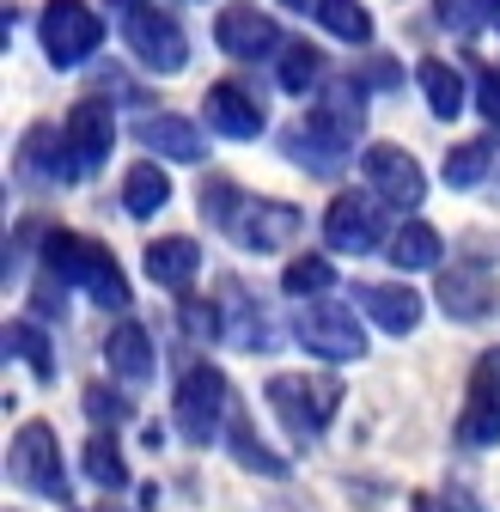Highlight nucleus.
I'll return each instance as SVG.
<instances>
[{
	"instance_id": "37998d69",
	"label": "nucleus",
	"mask_w": 500,
	"mask_h": 512,
	"mask_svg": "<svg viewBox=\"0 0 500 512\" xmlns=\"http://www.w3.org/2000/svg\"><path fill=\"white\" fill-rule=\"evenodd\" d=\"M488 19H494V25H500V0H488Z\"/></svg>"
},
{
	"instance_id": "f3484780",
	"label": "nucleus",
	"mask_w": 500,
	"mask_h": 512,
	"mask_svg": "<svg viewBox=\"0 0 500 512\" xmlns=\"http://www.w3.org/2000/svg\"><path fill=\"white\" fill-rule=\"evenodd\" d=\"M220 336L232 342V348H244V354H269L281 336H275V324H269V311L250 299L244 287H220Z\"/></svg>"
},
{
	"instance_id": "bb28decb",
	"label": "nucleus",
	"mask_w": 500,
	"mask_h": 512,
	"mask_svg": "<svg viewBox=\"0 0 500 512\" xmlns=\"http://www.w3.org/2000/svg\"><path fill=\"white\" fill-rule=\"evenodd\" d=\"M80 470L104 488V494H116V488H129V458H122V445H116V433H92L86 445H80Z\"/></svg>"
},
{
	"instance_id": "5701e85b",
	"label": "nucleus",
	"mask_w": 500,
	"mask_h": 512,
	"mask_svg": "<svg viewBox=\"0 0 500 512\" xmlns=\"http://www.w3.org/2000/svg\"><path fill=\"white\" fill-rule=\"evenodd\" d=\"M415 86H421L427 110L440 116V122H458V116H464V104H470V86H464V74L452 68V61H440V55H427L421 68H415Z\"/></svg>"
},
{
	"instance_id": "e433bc0d",
	"label": "nucleus",
	"mask_w": 500,
	"mask_h": 512,
	"mask_svg": "<svg viewBox=\"0 0 500 512\" xmlns=\"http://www.w3.org/2000/svg\"><path fill=\"white\" fill-rule=\"evenodd\" d=\"M470 384H482V391H494V397H500V348H488V354L470 366Z\"/></svg>"
},
{
	"instance_id": "2f4dec72",
	"label": "nucleus",
	"mask_w": 500,
	"mask_h": 512,
	"mask_svg": "<svg viewBox=\"0 0 500 512\" xmlns=\"http://www.w3.org/2000/svg\"><path fill=\"white\" fill-rule=\"evenodd\" d=\"M318 25L342 43H372V13L360 7V0H324L318 7Z\"/></svg>"
},
{
	"instance_id": "4468645a",
	"label": "nucleus",
	"mask_w": 500,
	"mask_h": 512,
	"mask_svg": "<svg viewBox=\"0 0 500 512\" xmlns=\"http://www.w3.org/2000/svg\"><path fill=\"white\" fill-rule=\"evenodd\" d=\"M202 122H208V135L257 141L263 128H269V110H263V98L250 92L244 80H220V86H208V98H202Z\"/></svg>"
},
{
	"instance_id": "a211bd4d",
	"label": "nucleus",
	"mask_w": 500,
	"mask_h": 512,
	"mask_svg": "<svg viewBox=\"0 0 500 512\" xmlns=\"http://www.w3.org/2000/svg\"><path fill=\"white\" fill-rule=\"evenodd\" d=\"M104 366H110V378L122 384V391H141V384L153 378L159 354H153V336L135 324V317H122V324L104 336Z\"/></svg>"
},
{
	"instance_id": "423d86ee",
	"label": "nucleus",
	"mask_w": 500,
	"mask_h": 512,
	"mask_svg": "<svg viewBox=\"0 0 500 512\" xmlns=\"http://www.w3.org/2000/svg\"><path fill=\"white\" fill-rule=\"evenodd\" d=\"M391 208L372 196V189H342V196L324 208V244L336 256H372V250H385L391 244Z\"/></svg>"
},
{
	"instance_id": "4be33fe9",
	"label": "nucleus",
	"mask_w": 500,
	"mask_h": 512,
	"mask_svg": "<svg viewBox=\"0 0 500 512\" xmlns=\"http://www.w3.org/2000/svg\"><path fill=\"white\" fill-rule=\"evenodd\" d=\"M452 433H458L464 452H494L500 445V397L482 391V384H464V409H458Z\"/></svg>"
},
{
	"instance_id": "7ed1b4c3",
	"label": "nucleus",
	"mask_w": 500,
	"mask_h": 512,
	"mask_svg": "<svg viewBox=\"0 0 500 512\" xmlns=\"http://www.w3.org/2000/svg\"><path fill=\"white\" fill-rule=\"evenodd\" d=\"M263 397H269L275 421L293 433V445H311L330 427V415L342 409V378H330V372H275Z\"/></svg>"
},
{
	"instance_id": "393cba45",
	"label": "nucleus",
	"mask_w": 500,
	"mask_h": 512,
	"mask_svg": "<svg viewBox=\"0 0 500 512\" xmlns=\"http://www.w3.org/2000/svg\"><path fill=\"white\" fill-rule=\"evenodd\" d=\"M165 202H171V177H165V165H159V159L129 165V177H122V208H129L135 220H153Z\"/></svg>"
},
{
	"instance_id": "a878e982",
	"label": "nucleus",
	"mask_w": 500,
	"mask_h": 512,
	"mask_svg": "<svg viewBox=\"0 0 500 512\" xmlns=\"http://www.w3.org/2000/svg\"><path fill=\"white\" fill-rule=\"evenodd\" d=\"M226 452H232L244 470H257V476H287V458H281L275 445H269L257 427H250L238 409H232V421H226Z\"/></svg>"
},
{
	"instance_id": "79ce46f5",
	"label": "nucleus",
	"mask_w": 500,
	"mask_h": 512,
	"mask_svg": "<svg viewBox=\"0 0 500 512\" xmlns=\"http://www.w3.org/2000/svg\"><path fill=\"white\" fill-rule=\"evenodd\" d=\"M74 512H122V506H110V500H98V506H74Z\"/></svg>"
},
{
	"instance_id": "9d476101",
	"label": "nucleus",
	"mask_w": 500,
	"mask_h": 512,
	"mask_svg": "<svg viewBox=\"0 0 500 512\" xmlns=\"http://www.w3.org/2000/svg\"><path fill=\"white\" fill-rule=\"evenodd\" d=\"M232 244L238 250H250V256H275V250H287L299 232H305V214L293 208V202H275V196H244V208L232 214Z\"/></svg>"
},
{
	"instance_id": "c756f323",
	"label": "nucleus",
	"mask_w": 500,
	"mask_h": 512,
	"mask_svg": "<svg viewBox=\"0 0 500 512\" xmlns=\"http://www.w3.org/2000/svg\"><path fill=\"white\" fill-rule=\"evenodd\" d=\"M488 165H494V135H476V141H458L440 171H446L452 189H476V183L488 177Z\"/></svg>"
},
{
	"instance_id": "1a4fd4ad",
	"label": "nucleus",
	"mask_w": 500,
	"mask_h": 512,
	"mask_svg": "<svg viewBox=\"0 0 500 512\" xmlns=\"http://www.w3.org/2000/svg\"><path fill=\"white\" fill-rule=\"evenodd\" d=\"M360 183H366L385 208H397V214H409V220H415V208L427 202V171H421V159L403 153V147H391V141H379V147L360 153Z\"/></svg>"
},
{
	"instance_id": "aec40b11",
	"label": "nucleus",
	"mask_w": 500,
	"mask_h": 512,
	"mask_svg": "<svg viewBox=\"0 0 500 512\" xmlns=\"http://www.w3.org/2000/svg\"><path fill=\"white\" fill-rule=\"evenodd\" d=\"M19 171H25L31 183H74V177H80V171H74V153H68V135H61V128H49V122L25 128V141H19Z\"/></svg>"
},
{
	"instance_id": "6e6552de",
	"label": "nucleus",
	"mask_w": 500,
	"mask_h": 512,
	"mask_svg": "<svg viewBox=\"0 0 500 512\" xmlns=\"http://www.w3.org/2000/svg\"><path fill=\"white\" fill-rule=\"evenodd\" d=\"M37 43H43V55H49V68L68 74V68H80V61L98 55L104 19L86 7V0H49L43 19H37Z\"/></svg>"
},
{
	"instance_id": "dca6fc26",
	"label": "nucleus",
	"mask_w": 500,
	"mask_h": 512,
	"mask_svg": "<svg viewBox=\"0 0 500 512\" xmlns=\"http://www.w3.org/2000/svg\"><path fill=\"white\" fill-rule=\"evenodd\" d=\"M61 135H68L74 171H80V177H92V171L110 159V147H116V116H110V104H104V98H80V104L68 110V122H61Z\"/></svg>"
},
{
	"instance_id": "20e7f679",
	"label": "nucleus",
	"mask_w": 500,
	"mask_h": 512,
	"mask_svg": "<svg viewBox=\"0 0 500 512\" xmlns=\"http://www.w3.org/2000/svg\"><path fill=\"white\" fill-rule=\"evenodd\" d=\"M226 421H232V384L220 366H190L177 378V397H171V427L190 439V445H214L226 439Z\"/></svg>"
},
{
	"instance_id": "f8f14e48",
	"label": "nucleus",
	"mask_w": 500,
	"mask_h": 512,
	"mask_svg": "<svg viewBox=\"0 0 500 512\" xmlns=\"http://www.w3.org/2000/svg\"><path fill=\"white\" fill-rule=\"evenodd\" d=\"M433 299H440V311L452 324H488L500 311V281L482 263H452V269H440V281H433Z\"/></svg>"
},
{
	"instance_id": "a19ab883",
	"label": "nucleus",
	"mask_w": 500,
	"mask_h": 512,
	"mask_svg": "<svg viewBox=\"0 0 500 512\" xmlns=\"http://www.w3.org/2000/svg\"><path fill=\"white\" fill-rule=\"evenodd\" d=\"M110 7H122V19H129V13H141V7H147V0H110Z\"/></svg>"
},
{
	"instance_id": "c85d7f7f",
	"label": "nucleus",
	"mask_w": 500,
	"mask_h": 512,
	"mask_svg": "<svg viewBox=\"0 0 500 512\" xmlns=\"http://www.w3.org/2000/svg\"><path fill=\"white\" fill-rule=\"evenodd\" d=\"M281 287H287L299 305H311V299H330V287H336L330 256H293V263L281 269Z\"/></svg>"
},
{
	"instance_id": "473e14b6",
	"label": "nucleus",
	"mask_w": 500,
	"mask_h": 512,
	"mask_svg": "<svg viewBox=\"0 0 500 512\" xmlns=\"http://www.w3.org/2000/svg\"><path fill=\"white\" fill-rule=\"evenodd\" d=\"M80 403H86V415H92V427H98V433H116L122 421H135L129 391H110V384H92V391H86Z\"/></svg>"
},
{
	"instance_id": "6ab92c4d",
	"label": "nucleus",
	"mask_w": 500,
	"mask_h": 512,
	"mask_svg": "<svg viewBox=\"0 0 500 512\" xmlns=\"http://www.w3.org/2000/svg\"><path fill=\"white\" fill-rule=\"evenodd\" d=\"M141 147L171 159V165H202L208 159V141H202V128L190 116H177V110H159V116H141Z\"/></svg>"
},
{
	"instance_id": "ea45409f",
	"label": "nucleus",
	"mask_w": 500,
	"mask_h": 512,
	"mask_svg": "<svg viewBox=\"0 0 500 512\" xmlns=\"http://www.w3.org/2000/svg\"><path fill=\"white\" fill-rule=\"evenodd\" d=\"M281 7H287V13H318L324 0H281Z\"/></svg>"
},
{
	"instance_id": "72a5a7b5",
	"label": "nucleus",
	"mask_w": 500,
	"mask_h": 512,
	"mask_svg": "<svg viewBox=\"0 0 500 512\" xmlns=\"http://www.w3.org/2000/svg\"><path fill=\"white\" fill-rule=\"evenodd\" d=\"M238 208H244V196H238L226 177H208V183H202V220H208V226H220V232H226Z\"/></svg>"
},
{
	"instance_id": "412c9836",
	"label": "nucleus",
	"mask_w": 500,
	"mask_h": 512,
	"mask_svg": "<svg viewBox=\"0 0 500 512\" xmlns=\"http://www.w3.org/2000/svg\"><path fill=\"white\" fill-rule=\"evenodd\" d=\"M141 263H147V281L153 287H165V293L183 299V293H190V281L202 275V244L196 238H153Z\"/></svg>"
},
{
	"instance_id": "58836bf2",
	"label": "nucleus",
	"mask_w": 500,
	"mask_h": 512,
	"mask_svg": "<svg viewBox=\"0 0 500 512\" xmlns=\"http://www.w3.org/2000/svg\"><path fill=\"white\" fill-rule=\"evenodd\" d=\"M403 74L391 68V61H372V68H366V86H397Z\"/></svg>"
},
{
	"instance_id": "cd10ccee",
	"label": "nucleus",
	"mask_w": 500,
	"mask_h": 512,
	"mask_svg": "<svg viewBox=\"0 0 500 512\" xmlns=\"http://www.w3.org/2000/svg\"><path fill=\"white\" fill-rule=\"evenodd\" d=\"M324 80V55H318V43H287L281 55H275V86L281 92H311V86H318Z\"/></svg>"
},
{
	"instance_id": "c9c22d12",
	"label": "nucleus",
	"mask_w": 500,
	"mask_h": 512,
	"mask_svg": "<svg viewBox=\"0 0 500 512\" xmlns=\"http://www.w3.org/2000/svg\"><path fill=\"white\" fill-rule=\"evenodd\" d=\"M415 512H488V506H482V500H476L470 488H458V482H452V488L415 494Z\"/></svg>"
},
{
	"instance_id": "4c0bfd02",
	"label": "nucleus",
	"mask_w": 500,
	"mask_h": 512,
	"mask_svg": "<svg viewBox=\"0 0 500 512\" xmlns=\"http://www.w3.org/2000/svg\"><path fill=\"white\" fill-rule=\"evenodd\" d=\"M476 104H482V116H488V122H500V74H494V68L476 80Z\"/></svg>"
},
{
	"instance_id": "2eb2a0df",
	"label": "nucleus",
	"mask_w": 500,
	"mask_h": 512,
	"mask_svg": "<svg viewBox=\"0 0 500 512\" xmlns=\"http://www.w3.org/2000/svg\"><path fill=\"white\" fill-rule=\"evenodd\" d=\"M354 305L372 330H385V336H415L421 330V311L427 299L409 287V281H360L354 287Z\"/></svg>"
},
{
	"instance_id": "f257e3e1",
	"label": "nucleus",
	"mask_w": 500,
	"mask_h": 512,
	"mask_svg": "<svg viewBox=\"0 0 500 512\" xmlns=\"http://www.w3.org/2000/svg\"><path fill=\"white\" fill-rule=\"evenodd\" d=\"M360 135H366V80H330L318 86L305 122L287 128V159L318 177H336Z\"/></svg>"
},
{
	"instance_id": "0eeeda50",
	"label": "nucleus",
	"mask_w": 500,
	"mask_h": 512,
	"mask_svg": "<svg viewBox=\"0 0 500 512\" xmlns=\"http://www.w3.org/2000/svg\"><path fill=\"white\" fill-rule=\"evenodd\" d=\"M293 342H299L305 354L342 366V360H360V354H366V324L354 317V305H342V299H311V305H299V317H293Z\"/></svg>"
},
{
	"instance_id": "f03ea898",
	"label": "nucleus",
	"mask_w": 500,
	"mask_h": 512,
	"mask_svg": "<svg viewBox=\"0 0 500 512\" xmlns=\"http://www.w3.org/2000/svg\"><path fill=\"white\" fill-rule=\"evenodd\" d=\"M43 275H55L61 287H80L92 305L104 311H129V281H122L116 256L98 244V238H80V232H49L43 238Z\"/></svg>"
},
{
	"instance_id": "b1692460",
	"label": "nucleus",
	"mask_w": 500,
	"mask_h": 512,
	"mask_svg": "<svg viewBox=\"0 0 500 512\" xmlns=\"http://www.w3.org/2000/svg\"><path fill=\"white\" fill-rule=\"evenodd\" d=\"M385 256H391V263H397V275H421V269H440V256H446V244H440V232H433L427 220H403V226L391 232Z\"/></svg>"
},
{
	"instance_id": "f704fd0d",
	"label": "nucleus",
	"mask_w": 500,
	"mask_h": 512,
	"mask_svg": "<svg viewBox=\"0 0 500 512\" xmlns=\"http://www.w3.org/2000/svg\"><path fill=\"white\" fill-rule=\"evenodd\" d=\"M433 13H440V25H446V31L476 37V31L488 25V0H433Z\"/></svg>"
},
{
	"instance_id": "39448f33",
	"label": "nucleus",
	"mask_w": 500,
	"mask_h": 512,
	"mask_svg": "<svg viewBox=\"0 0 500 512\" xmlns=\"http://www.w3.org/2000/svg\"><path fill=\"white\" fill-rule=\"evenodd\" d=\"M7 476L37 494V500H61L68 506L74 500V476H68V458H61V439L49 421H25L7 445Z\"/></svg>"
},
{
	"instance_id": "ddd939ff",
	"label": "nucleus",
	"mask_w": 500,
	"mask_h": 512,
	"mask_svg": "<svg viewBox=\"0 0 500 512\" xmlns=\"http://www.w3.org/2000/svg\"><path fill=\"white\" fill-rule=\"evenodd\" d=\"M214 43H220V55H232V61H269V55L287 49L281 31H275V19L257 13L250 0H232V7H220V19H214Z\"/></svg>"
},
{
	"instance_id": "7c9ffc66",
	"label": "nucleus",
	"mask_w": 500,
	"mask_h": 512,
	"mask_svg": "<svg viewBox=\"0 0 500 512\" xmlns=\"http://www.w3.org/2000/svg\"><path fill=\"white\" fill-rule=\"evenodd\" d=\"M7 360H25L37 378H55V354H49V330H37L31 317L7 324Z\"/></svg>"
},
{
	"instance_id": "9b49d317",
	"label": "nucleus",
	"mask_w": 500,
	"mask_h": 512,
	"mask_svg": "<svg viewBox=\"0 0 500 512\" xmlns=\"http://www.w3.org/2000/svg\"><path fill=\"white\" fill-rule=\"evenodd\" d=\"M122 43H129V55L147 74H183V61H190V37L159 7H141V13L122 19Z\"/></svg>"
}]
</instances>
